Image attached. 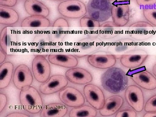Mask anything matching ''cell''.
I'll return each instance as SVG.
<instances>
[{
    "label": "cell",
    "mask_w": 156,
    "mask_h": 117,
    "mask_svg": "<svg viewBox=\"0 0 156 117\" xmlns=\"http://www.w3.org/2000/svg\"><path fill=\"white\" fill-rule=\"evenodd\" d=\"M124 1H131V0H124Z\"/></svg>",
    "instance_id": "41"
},
{
    "label": "cell",
    "mask_w": 156,
    "mask_h": 117,
    "mask_svg": "<svg viewBox=\"0 0 156 117\" xmlns=\"http://www.w3.org/2000/svg\"><path fill=\"white\" fill-rule=\"evenodd\" d=\"M16 31L12 27H6L3 29L0 35L1 49L8 55L15 52L17 47Z\"/></svg>",
    "instance_id": "10"
},
{
    "label": "cell",
    "mask_w": 156,
    "mask_h": 117,
    "mask_svg": "<svg viewBox=\"0 0 156 117\" xmlns=\"http://www.w3.org/2000/svg\"><path fill=\"white\" fill-rule=\"evenodd\" d=\"M148 57L145 50L134 49L127 52L120 58V62L124 67L128 68H136L141 66Z\"/></svg>",
    "instance_id": "11"
},
{
    "label": "cell",
    "mask_w": 156,
    "mask_h": 117,
    "mask_svg": "<svg viewBox=\"0 0 156 117\" xmlns=\"http://www.w3.org/2000/svg\"><path fill=\"white\" fill-rule=\"evenodd\" d=\"M116 117H136V112L133 108H124L119 110L115 115Z\"/></svg>",
    "instance_id": "32"
},
{
    "label": "cell",
    "mask_w": 156,
    "mask_h": 117,
    "mask_svg": "<svg viewBox=\"0 0 156 117\" xmlns=\"http://www.w3.org/2000/svg\"><path fill=\"white\" fill-rule=\"evenodd\" d=\"M17 0H0V5L13 7L17 4Z\"/></svg>",
    "instance_id": "34"
},
{
    "label": "cell",
    "mask_w": 156,
    "mask_h": 117,
    "mask_svg": "<svg viewBox=\"0 0 156 117\" xmlns=\"http://www.w3.org/2000/svg\"><path fill=\"white\" fill-rule=\"evenodd\" d=\"M152 73L154 76H155L156 78V63L154 66L152 68Z\"/></svg>",
    "instance_id": "39"
},
{
    "label": "cell",
    "mask_w": 156,
    "mask_h": 117,
    "mask_svg": "<svg viewBox=\"0 0 156 117\" xmlns=\"http://www.w3.org/2000/svg\"><path fill=\"white\" fill-rule=\"evenodd\" d=\"M136 45L134 40L129 38H124L117 40L109 45L107 52L119 58L127 52L134 50Z\"/></svg>",
    "instance_id": "17"
},
{
    "label": "cell",
    "mask_w": 156,
    "mask_h": 117,
    "mask_svg": "<svg viewBox=\"0 0 156 117\" xmlns=\"http://www.w3.org/2000/svg\"><path fill=\"white\" fill-rule=\"evenodd\" d=\"M52 1H57V2H59V1H64V0H52Z\"/></svg>",
    "instance_id": "40"
},
{
    "label": "cell",
    "mask_w": 156,
    "mask_h": 117,
    "mask_svg": "<svg viewBox=\"0 0 156 117\" xmlns=\"http://www.w3.org/2000/svg\"><path fill=\"white\" fill-rule=\"evenodd\" d=\"M130 77L136 85L143 89L153 90L156 89V78L147 70H139L131 73Z\"/></svg>",
    "instance_id": "16"
},
{
    "label": "cell",
    "mask_w": 156,
    "mask_h": 117,
    "mask_svg": "<svg viewBox=\"0 0 156 117\" xmlns=\"http://www.w3.org/2000/svg\"><path fill=\"white\" fill-rule=\"evenodd\" d=\"M65 76L70 82L77 85L89 84L93 80L92 74L88 70L80 67L72 68L68 70Z\"/></svg>",
    "instance_id": "18"
},
{
    "label": "cell",
    "mask_w": 156,
    "mask_h": 117,
    "mask_svg": "<svg viewBox=\"0 0 156 117\" xmlns=\"http://www.w3.org/2000/svg\"><path fill=\"white\" fill-rule=\"evenodd\" d=\"M80 24L82 27L89 28H99L100 27V22L93 19L89 15H85L81 18Z\"/></svg>",
    "instance_id": "30"
},
{
    "label": "cell",
    "mask_w": 156,
    "mask_h": 117,
    "mask_svg": "<svg viewBox=\"0 0 156 117\" xmlns=\"http://www.w3.org/2000/svg\"><path fill=\"white\" fill-rule=\"evenodd\" d=\"M128 33L134 40L144 41L150 38L154 34V27L146 21H137L129 26Z\"/></svg>",
    "instance_id": "7"
},
{
    "label": "cell",
    "mask_w": 156,
    "mask_h": 117,
    "mask_svg": "<svg viewBox=\"0 0 156 117\" xmlns=\"http://www.w3.org/2000/svg\"><path fill=\"white\" fill-rule=\"evenodd\" d=\"M58 12L62 16L70 18L78 19L87 13V6L80 0H66L58 5Z\"/></svg>",
    "instance_id": "4"
},
{
    "label": "cell",
    "mask_w": 156,
    "mask_h": 117,
    "mask_svg": "<svg viewBox=\"0 0 156 117\" xmlns=\"http://www.w3.org/2000/svg\"><path fill=\"white\" fill-rule=\"evenodd\" d=\"M144 117H156V112H147L144 115Z\"/></svg>",
    "instance_id": "38"
},
{
    "label": "cell",
    "mask_w": 156,
    "mask_h": 117,
    "mask_svg": "<svg viewBox=\"0 0 156 117\" xmlns=\"http://www.w3.org/2000/svg\"><path fill=\"white\" fill-rule=\"evenodd\" d=\"M130 7L128 1H116L112 5V17L113 21L119 27L127 25L130 20Z\"/></svg>",
    "instance_id": "5"
},
{
    "label": "cell",
    "mask_w": 156,
    "mask_h": 117,
    "mask_svg": "<svg viewBox=\"0 0 156 117\" xmlns=\"http://www.w3.org/2000/svg\"><path fill=\"white\" fill-rule=\"evenodd\" d=\"M97 115V110L88 105L74 108L69 113L70 117H95Z\"/></svg>",
    "instance_id": "28"
},
{
    "label": "cell",
    "mask_w": 156,
    "mask_h": 117,
    "mask_svg": "<svg viewBox=\"0 0 156 117\" xmlns=\"http://www.w3.org/2000/svg\"><path fill=\"white\" fill-rule=\"evenodd\" d=\"M68 108L66 105L58 103L49 104L43 108L40 116L41 117H63L66 115Z\"/></svg>",
    "instance_id": "23"
},
{
    "label": "cell",
    "mask_w": 156,
    "mask_h": 117,
    "mask_svg": "<svg viewBox=\"0 0 156 117\" xmlns=\"http://www.w3.org/2000/svg\"><path fill=\"white\" fill-rule=\"evenodd\" d=\"M14 66L12 62H6L0 66V89L9 87L14 74Z\"/></svg>",
    "instance_id": "25"
},
{
    "label": "cell",
    "mask_w": 156,
    "mask_h": 117,
    "mask_svg": "<svg viewBox=\"0 0 156 117\" xmlns=\"http://www.w3.org/2000/svg\"><path fill=\"white\" fill-rule=\"evenodd\" d=\"M24 9L30 16L39 15L47 17L50 14V10L46 5L38 0H26Z\"/></svg>",
    "instance_id": "22"
},
{
    "label": "cell",
    "mask_w": 156,
    "mask_h": 117,
    "mask_svg": "<svg viewBox=\"0 0 156 117\" xmlns=\"http://www.w3.org/2000/svg\"><path fill=\"white\" fill-rule=\"evenodd\" d=\"M8 98L7 96L3 93L0 94V113L2 112L7 105Z\"/></svg>",
    "instance_id": "35"
},
{
    "label": "cell",
    "mask_w": 156,
    "mask_h": 117,
    "mask_svg": "<svg viewBox=\"0 0 156 117\" xmlns=\"http://www.w3.org/2000/svg\"><path fill=\"white\" fill-rule=\"evenodd\" d=\"M144 109L147 112H156V95L149 98L144 105Z\"/></svg>",
    "instance_id": "31"
},
{
    "label": "cell",
    "mask_w": 156,
    "mask_h": 117,
    "mask_svg": "<svg viewBox=\"0 0 156 117\" xmlns=\"http://www.w3.org/2000/svg\"><path fill=\"white\" fill-rule=\"evenodd\" d=\"M98 31V36L105 40H109L118 36L120 27L113 21H106L101 25Z\"/></svg>",
    "instance_id": "24"
},
{
    "label": "cell",
    "mask_w": 156,
    "mask_h": 117,
    "mask_svg": "<svg viewBox=\"0 0 156 117\" xmlns=\"http://www.w3.org/2000/svg\"><path fill=\"white\" fill-rule=\"evenodd\" d=\"M8 117H29V116L25 114L21 113L19 112H14L10 114L7 116Z\"/></svg>",
    "instance_id": "36"
},
{
    "label": "cell",
    "mask_w": 156,
    "mask_h": 117,
    "mask_svg": "<svg viewBox=\"0 0 156 117\" xmlns=\"http://www.w3.org/2000/svg\"><path fill=\"white\" fill-rule=\"evenodd\" d=\"M101 41L98 38H90L82 40L76 46V52L83 57L99 50L101 48Z\"/></svg>",
    "instance_id": "20"
},
{
    "label": "cell",
    "mask_w": 156,
    "mask_h": 117,
    "mask_svg": "<svg viewBox=\"0 0 156 117\" xmlns=\"http://www.w3.org/2000/svg\"><path fill=\"white\" fill-rule=\"evenodd\" d=\"M124 99L119 95H113L107 98L103 107L99 110V113L102 116H110L116 113L122 107Z\"/></svg>",
    "instance_id": "19"
},
{
    "label": "cell",
    "mask_w": 156,
    "mask_h": 117,
    "mask_svg": "<svg viewBox=\"0 0 156 117\" xmlns=\"http://www.w3.org/2000/svg\"><path fill=\"white\" fill-rule=\"evenodd\" d=\"M20 102L23 108L31 114L38 113L43 108V99L35 88L26 87L20 90Z\"/></svg>",
    "instance_id": "2"
},
{
    "label": "cell",
    "mask_w": 156,
    "mask_h": 117,
    "mask_svg": "<svg viewBox=\"0 0 156 117\" xmlns=\"http://www.w3.org/2000/svg\"><path fill=\"white\" fill-rule=\"evenodd\" d=\"M143 13L148 22L156 27V6L145 8L143 11Z\"/></svg>",
    "instance_id": "29"
},
{
    "label": "cell",
    "mask_w": 156,
    "mask_h": 117,
    "mask_svg": "<svg viewBox=\"0 0 156 117\" xmlns=\"http://www.w3.org/2000/svg\"><path fill=\"white\" fill-rule=\"evenodd\" d=\"M66 77L62 75H54L51 76L45 83L40 86V92L44 95H49L60 92L68 84Z\"/></svg>",
    "instance_id": "13"
},
{
    "label": "cell",
    "mask_w": 156,
    "mask_h": 117,
    "mask_svg": "<svg viewBox=\"0 0 156 117\" xmlns=\"http://www.w3.org/2000/svg\"><path fill=\"white\" fill-rule=\"evenodd\" d=\"M109 1H110L111 2V1H114V0H109Z\"/></svg>",
    "instance_id": "42"
},
{
    "label": "cell",
    "mask_w": 156,
    "mask_h": 117,
    "mask_svg": "<svg viewBox=\"0 0 156 117\" xmlns=\"http://www.w3.org/2000/svg\"><path fill=\"white\" fill-rule=\"evenodd\" d=\"M33 82V76L30 69L25 64H20L14 70L13 82L17 89L21 90L30 87Z\"/></svg>",
    "instance_id": "14"
},
{
    "label": "cell",
    "mask_w": 156,
    "mask_h": 117,
    "mask_svg": "<svg viewBox=\"0 0 156 117\" xmlns=\"http://www.w3.org/2000/svg\"><path fill=\"white\" fill-rule=\"evenodd\" d=\"M83 93L87 102L96 110L101 109L105 103L103 91L93 84H87L84 87Z\"/></svg>",
    "instance_id": "9"
},
{
    "label": "cell",
    "mask_w": 156,
    "mask_h": 117,
    "mask_svg": "<svg viewBox=\"0 0 156 117\" xmlns=\"http://www.w3.org/2000/svg\"><path fill=\"white\" fill-rule=\"evenodd\" d=\"M32 70L35 79L39 83H45L50 78L51 67L44 56L37 55L32 63Z\"/></svg>",
    "instance_id": "6"
},
{
    "label": "cell",
    "mask_w": 156,
    "mask_h": 117,
    "mask_svg": "<svg viewBox=\"0 0 156 117\" xmlns=\"http://www.w3.org/2000/svg\"><path fill=\"white\" fill-rule=\"evenodd\" d=\"M19 15L15 9L10 7H0V23L3 25H11L17 23Z\"/></svg>",
    "instance_id": "26"
},
{
    "label": "cell",
    "mask_w": 156,
    "mask_h": 117,
    "mask_svg": "<svg viewBox=\"0 0 156 117\" xmlns=\"http://www.w3.org/2000/svg\"><path fill=\"white\" fill-rule=\"evenodd\" d=\"M58 96L62 102L69 107H78L85 103L83 95L80 90L74 87H66L59 92Z\"/></svg>",
    "instance_id": "8"
},
{
    "label": "cell",
    "mask_w": 156,
    "mask_h": 117,
    "mask_svg": "<svg viewBox=\"0 0 156 117\" xmlns=\"http://www.w3.org/2000/svg\"><path fill=\"white\" fill-rule=\"evenodd\" d=\"M125 98L127 103L137 112L144 108V98L143 92L140 87L135 85L127 87L125 91Z\"/></svg>",
    "instance_id": "12"
},
{
    "label": "cell",
    "mask_w": 156,
    "mask_h": 117,
    "mask_svg": "<svg viewBox=\"0 0 156 117\" xmlns=\"http://www.w3.org/2000/svg\"><path fill=\"white\" fill-rule=\"evenodd\" d=\"M50 20L47 17L39 15H33L26 17L23 20L21 26L23 27H50Z\"/></svg>",
    "instance_id": "27"
},
{
    "label": "cell",
    "mask_w": 156,
    "mask_h": 117,
    "mask_svg": "<svg viewBox=\"0 0 156 117\" xmlns=\"http://www.w3.org/2000/svg\"><path fill=\"white\" fill-rule=\"evenodd\" d=\"M87 9L89 16L99 22L112 17V4L109 0H89Z\"/></svg>",
    "instance_id": "3"
},
{
    "label": "cell",
    "mask_w": 156,
    "mask_h": 117,
    "mask_svg": "<svg viewBox=\"0 0 156 117\" xmlns=\"http://www.w3.org/2000/svg\"><path fill=\"white\" fill-rule=\"evenodd\" d=\"M87 61L93 67L99 69H108L113 67L116 63V58L108 52L90 54Z\"/></svg>",
    "instance_id": "15"
},
{
    "label": "cell",
    "mask_w": 156,
    "mask_h": 117,
    "mask_svg": "<svg viewBox=\"0 0 156 117\" xmlns=\"http://www.w3.org/2000/svg\"><path fill=\"white\" fill-rule=\"evenodd\" d=\"M5 53L1 49V56H0V63L1 64H2L5 59L6 56L5 55Z\"/></svg>",
    "instance_id": "37"
},
{
    "label": "cell",
    "mask_w": 156,
    "mask_h": 117,
    "mask_svg": "<svg viewBox=\"0 0 156 117\" xmlns=\"http://www.w3.org/2000/svg\"><path fill=\"white\" fill-rule=\"evenodd\" d=\"M48 58L51 64L61 67L72 68L78 64L77 58L71 54H50Z\"/></svg>",
    "instance_id": "21"
},
{
    "label": "cell",
    "mask_w": 156,
    "mask_h": 117,
    "mask_svg": "<svg viewBox=\"0 0 156 117\" xmlns=\"http://www.w3.org/2000/svg\"><path fill=\"white\" fill-rule=\"evenodd\" d=\"M101 83L105 90L112 94H117L126 90L128 87V78L122 69L112 67L101 75Z\"/></svg>",
    "instance_id": "1"
},
{
    "label": "cell",
    "mask_w": 156,
    "mask_h": 117,
    "mask_svg": "<svg viewBox=\"0 0 156 117\" xmlns=\"http://www.w3.org/2000/svg\"><path fill=\"white\" fill-rule=\"evenodd\" d=\"M136 3L138 5L141 7H153L156 5V0H136Z\"/></svg>",
    "instance_id": "33"
}]
</instances>
